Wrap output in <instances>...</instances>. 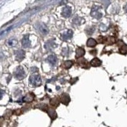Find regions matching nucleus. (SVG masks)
I'll return each instance as SVG.
<instances>
[{
  "label": "nucleus",
  "mask_w": 127,
  "mask_h": 127,
  "mask_svg": "<svg viewBox=\"0 0 127 127\" xmlns=\"http://www.w3.org/2000/svg\"><path fill=\"white\" fill-rule=\"evenodd\" d=\"M29 81L34 86H39L41 84V79L40 76L39 74H33L30 76Z\"/></svg>",
  "instance_id": "nucleus-1"
},
{
  "label": "nucleus",
  "mask_w": 127,
  "mask_h": 127,
  "mask_svg": "<svg viewBox=\"0 0 127 127\" xmlns=\"http://www.w3.org/2000/svg\"><path fill=\"white\" fill-rule=\"evenodd\" d=\"M15 77L19 80L24 79L26 77V73L24 69L22 67H18L15 72Z\"/></svg>",
  "instance_id": "nucleus-2"
},
{
  "label": "nucleus",
  "mask_w": 127,
  "mask_h": 127,
  "mask_svg": "<svg viewBox=\"0 0 127 127\" xmlns=\"http://www.w3.org/2000/svg\"><path fill=\"white\" fill-rule=\"evenodd\" d=\"M22 47L25 48H27L31 46V41L29 39V35L24 36L22 40Z\"/></svg>",
  "instance_id": "nucleus-3"
},
{
  "label": "nucleus",
  "mask_w": 127,
  "mask_h": 127,
  "mask_svg": "<svg viewBox=\"0 0 127 127\" xmlns=\"http://www.w3.org/2000/svg\"><path fill=\"white\" fill-rule=\"evenodd\" d=\"M71 13H72V10H71V7H64L62 10V16L66 18H68L71 16Z\"/></svg>",
  "instance_id": "nucleus-4"
},
{
  "label": "nucleus",
  "mask_w": 127,
  "mask_h": 127,
  "mask_svg": "<svg viewBox=\"0 0 127 127\" xmlns=\"http://www.w3.org/2000/svg\"><path fill=\"white\" fill-rule=\"evenodd\" d=\"M73 36V32H72V30H68V31H66V32H63V34H62V38L64 39V40H68L71 39Z\"/></svg>",
  "instance_id": "nucleus-5"
},
{
  "label": "nucleus",
  "mask_w": 127,
  "mask_h": 127,
  "mask_svg": "<svg viewBox=\"0 0 127 127\" xmlns=\"http://www.w3.org/2000/svg\"><path fill=\"white\" fill-rule=\"evenodd\" d=\"M60 102L64 104L68 105V103L70 101V97L67 93H63L62 95L60 96Z\"/></svg>",
  "instance_id": "nucleus-6"
},
{
  "label": "nucleus",
  "mask_w": 127,
  "mask_h": 127,
  "mask_svg": "<svg viewBox=\"0 0 127 127\" xmlns=\"http://www.w3.org/2000/svg\"><path fill=\"white\" fill-rule=\"evenodd\" d=\"M56 47L57 45L55 44V42L53 41H48L45 45V48L48 50H52V49L55 48Z\"/></svg>",
  "instance_id": "nucleus-7"
},
{
  "label": "nucleus",
  "mask_w": 127,
  "mask_h": 127,
  "mask_svg": "<svg viewBox=\"0 0 127 127\" xmlns=\"http://www.w3.org/2000/svg\"><path fill=\"white\" fill-rule=\"evenodd\" d=\"M85 54V50H84L83 48H78L76 51V57L77 59L82 57Z\"/></svg>",
  "instance_id": "nucleus-8"
},
{
  "label": "nucleus",
  "mask_w": 127,
  "mask_h": 127,
  "mask_svg": "<svg viewBox=\"0 0 127 127\" xmlns=\"http://www.w3.org/2000/svg\"><path fill=\"white\" fill-rule=\"evenodd\" d=\"M39 30L41 33L43 34H47L48 33V32H49L48 28L44 24H41L39 25Z\"/></svg>",
  "instance_id": "nucleus-9"
},
{
  "label": "nucleus",
  "mask_w": 127,
  "mask_h": 127,
  "mask_svg": "<svg viewBox=\"0 0 127 127\" xmlns=\"http://www.w3.org/2000/svg\"><path fill=\"white\" fill-rule=\"evenodd\" d=\"M90 64L93 67H98L101 65V60L98 58H94L90 61Z\"/></svg>",
  "instance_id": "nucleus-10"
},
{
  "label": "nucleus",
  "mask_w": 127,
  "mask_h": 127,
  "mask_svg": "<svg viewBox=\"0 0 127 127\" xmlns=\"http://www.w3.org/2000/svg\"><path fill=\"white\" fill-rule=\"evenodd\" d=\"M48 61L52 66H55L57 64V59L55 55H50V56L48 57Z\"/></svg>",
  "instance_id": "nucleus-11"
},
{
  "label": "nucleus",
  "mask_w": 127,
  "mask_h": 127,
  "mask_svg": "<svg viewBox=\"0 0 127 127\" xmlns=\"http://www.w3.org/2000/svg\"><path fill=\"white\" fill-rule=\"evenodd\" d=\"M34 100V95L32 93H28L23 98V101L26 102H31Z\"/></svg>",
  "instance_id": "nucleus-12"
},
{
  "label": "nucleus",
  "mask_w": 127,
  "mask_h": 127,
  "mask_svg": "<svg viewBox=\"0 0 127 127\" xmlns=\"http://www.w3.org/2000/svg\"><path fill=\"white\" fill-rule=\"evenodd\" d=\"M15 54H16V59L17 60H22L25 57V52L23 50H19Z\"/></svg>",
  "instance_id": "nucleus-13"
},
{
  "label": "nucleus",
  "mask_w": 127,
  "mask_h": 127,
  "mask_svg": "<svg viewBox=\"0 0 127 127\" xmlns=\"http://www.w3.org/2000/svg\"><path fill=\"white\" fill-rule=\"evenodd\" d=\"M97 42L96 41V40H95V39L93 38L88 39L87 43V46L88 47H92V48L95 47L97 45Z\"/></svg>",
  "instance_id": "nucleus-14"
},
{
  "label": "nucleus",
  "mask_w": 127,
  "mask_h": 127,
  "mask_svg": "<svg viewBox=\"0 0 127 127\" xmlns=\"http://www.w3.org/2000/svg\"><path fill=\"white\" fill-rule=\"evenodd\" d=\"M48 114H49V116L50 117L52 118V119H54L56 118L57 117V114H56V112L53 109H48Z\"/></svg>",
  "instance_id": "nucleus-15"
},
{
  "label": "nucleus",
  "mask_w": 127,
  "mask_h": 127,
  "mask_svg": "<svg viewBox=\"0 0 127 127\" xmlns=\"http://www.w3.org/2000/svg\"><path fill=\"white\" fill-rule=\"evenodd\" d=\"M17 45V41L15 39H11L8 41V45L10 47H15Z\"/></svg>",
  "instance_id": "nucleus-16"
},
{
  "label": "nucleus",
  "mask_w": 127,
  "mask_h": 127,
  "mask_svg": "<svg viewBox=\"0 0 127 127\" xmlns=\"http://www.w3.org/2000/svg\"><path fill=\"white\" fill-rule=\"evenodd\" d=\"M50 104L53 106H57L59 104V100L57 98H53L50 100Z\"/></svg>",
  "instance_id": "nucleus-17"
},
{
  "label": "nucleus",
  "mask_w": 127,
  "mask_h": 127,
  "mask_svg": "<svg viewBox=\"0 0 127 127\" xmlns=\"http://www.w3.org/2000/svg\"><path fill=\"white\" fill-rule=\"evenodd\" d=\"M73 65V63H72V61L71 60H67L64 62V66L66 69H69L72 67V66Z\"/></svg>",
  "instance_id": "nucleus-18"
},
{
  "label": "nucleus",
  "mask_w": 127,
  "mask_h": 127,
  "mask_svg": "<svg viewBox=\"0 0 127 127\" xmlns=\"http://www.w3.org/2000/svg\"><path fill=\"white\" fill-rule=\"evenodd\" d=\"M78 62H79V64L81 66H83V67L84 66H85V67H87V66H88V62H87V60L83 58L80 59L79 61H78Z\"/></svg>",
  "instance_id": "nucleus-19"
},
{
  "label": "nucleus",
  "mask_w": 127,
  "mask_h": 127,
  "mask_svg": "<svg viewBox=\"0 0 127 127\" xmlns=\"http://www.w3.org/2000/svg\"><path fill=\"white\" fill-rule=\"evenodd\" d=\"M119 52L123 54H125L127 53V45H124L123 47H121L119 49Z\"/></svg>",
  "instance_id": "nucleus-20"
},
{
  "label": "nucleus",
  "mask_w": 127,
  "mask_h": 127,
  "mask_svg": "<svg viewBox=\"0 0 127 127\" xmlns=\"http://www.w3.org/2000/svg\"><path fill=\"white\" fill-rule=\"evenodd\" d=\"M3 95V91H2V90L0 89V99L2 98Z\"/></svg>",
  "instance_id": "nucleus-21"
},
{
  "label": "nucleus",
  "mask_w": 127,
  "mask_h": 127,
  "mask_svg": "<svg viewBox=\"0 0 127 127\" xmlns=\"http://www.w3.org/2000/svg\"><path fill=\"white\" fill-rule=\"evenodd\" d=\"M124 10H125V11L126 12H127V3L126 4L125 7H124Z\"/></svg>",
  "instance_id": "nucleus-22"
}]
</instances>
